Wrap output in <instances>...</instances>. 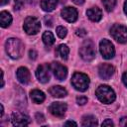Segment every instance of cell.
I'll return each instance as SVG.
<instances>
[{"label": "cell", "mask_w": 127, "mask_h": 127, "mask_svg": "<svg viewBox=\"0 0 127 127\" xmlns=\"http://www.w3.org/2000/svg\"><path fill=\"white\" fill-rule=\"evenodd\" d=\"M123 10H124V13L127 15V0L124 2V6H123Z\"/></svg>", "instance_id": "35"}, {"label": "cell", "mask_w": 127, "mask_h": 127, "mask_svg": "<svg viewBox=\"0 0 127 127\" xmlns=\"http://www.w3.org/2000/svg\"><path fill=\"white\" fill-rule=\"evenodd\" d=\"M42 39H43L44 44H45L46 46H48V47H50V46L54 45V43H55V37H54L53 33H52V32H50V31L45 32V33L43 34Z\"/></svg>", "instance_id": "22"}, {"label": "cell", "mask_w": 127, "mask_h": 127, "mask_svg": "<svg viewBox=\"0 0 127 127\" xmlns=\"http://www.w3.org/2000/svg\"><path fill=\"white\" fill-rule=\"evenodd\" d=\"M89 77L82 72H74L71 77V84L78 91H85L89 86Z\"/></svg>", "instance_id": "4"}, {"label": "cell", "mask_w": 127, "mask_h": 127, "mask_svg": "<svg viewBox=\"0 0 127 127\" xmlns=\"http://www.w3.org/2000/svg\"><path fill=\"white\" fill-rule=\"evenodd\" d=\"M79 55L81 59L85 62L92 61L96 56V51L93 42L90 40H85L79 48Z\"/></svg>", "instance_id": "3"}, {"label": "cell", "mask_w": 127, "mask_h": 127, "mask_svg": "<svg viewBox=\"0 0 127 127\" xmlns=\"http://www.w3.org/2000/svg\"><path fill=\"white\" fill-rule=\"evenodd\" d=\"M95 95L98 98V100L104 104H110L116 98V94L114 90L109 85H105V84L99 85L97 87V89L95 90Z\"/></svg>", "instance_id": "2"}, {"label": "cell", "mask_w": 127, "mask_h": 127, "mask_svg": "<svg viewBox=\"0 0 127 127\" xmlns=\"http://www.w3.org/2000/svg\"><path fill=\"white\" fill-rule=\"evenodd\" d=\"M12 23V16L7 11H2L0 13V25L2 28H7Z\"/></svg>", "instance_id": "17"}, {"label": "cell", "mask_w": 127, "mask_h": 127, "mask_svg": "<svg viewBox=\"0 0 127 127\" xmlns=\"http://www.w3.org/2000/svg\"><path fill=\"white\" fill-rule=\"evenodd\" d=\"M5 50H6L7 55L11 59L17 60V59H20L24 53V45L19 39L10 38L6 41Z\"/></svg>", "instance_id": "1"}, {"label": "cell", "mask_w": 127, "mask_h": 127, "mask_svg": "<svg viewBox=\"0 0 127 127\" xmlns=\"http://www.w3.org/2000/svg\"><path fill=\"white\" fill-rule=\"evenodd\" d=\"M88 19L92 22H98L102 18V12L98 7H91L86 11Z\"/></svg>", "instance_id": "15"}, {"label": "cell", "mask_w": 127, "mask_h": 127, "mask_svg": "<svg viewBox=\"0 0 127 127\" xmlns=\"http://www.w3.org/2000/svg\"><path fill=\"white\" fill-rule=\"evenodd\" d=\"M23 6V2L22 0H15V5H14V9L15 10H20Z\"/></svg>", "instance_id": "26"}, {"label": "cell", "mask_w": 127, "mask_h": 127, "mask_svg": "<svg viewBox=\"0 0 127 127\" xmlns=\"http://www.w3.org/2000/svg\"><path fill=\"white\" fill-rule=\"evenodd\" d=\"M76 103L78 105H84L85 103H87V98L85 96H77L76 97Z\"/></svg>", "instance_id": "25"}, {"label": "cell", "mask_w": 127, "mask_h": 127, "mask_svg": "<svg viewBox=\"0 0 127 127\" xmlns=\"http://www.w3.org/2000/svg\"><path fill=\"white\" fill-rule=\"evenodd\" d=\"M67 109V105L64 102H53L50 107H49V111L57 117H62L64 115L65 111Z\"/></svg>", "instance_id": "11"}, {"label": "cell", "mask_w": 127, "mask_h": 127, "mask_svg": "<svg viewBox=\"0 0 127 127\" xmlns=\"http://www.w3.org/2000/svg\"><path fill=\"white\" fill-rule=\"evenodd\" d=\"M110 35L116 42L120 44L127 43V28L123 25L114 24L110 28Z\"/></svg>", "instance_id": "5"}, {"label": "cell", "mask_w": 127, "mask_h": 127, "mask_svg": "<svg viewBox=\"0 0 127 127\" xmlns=\"http://www.w3.org/2000/svg\"><path fill=\"white\" fill-rule=\"evenodd\" d=\"M29 57H30V59H32V60H36V58H37V52L34 51V50H31V51L29 52Z\"/></svg>", "instance_id": "29"}, {"label": "cell", "mask_w": 127, "mask_h": 127, "mask_svg": "<svg viewBox=\"0 0 127 127\" xmlns=\"http://www.w3.org/2000/svg\"><path fill=\"white\" fill-rule=\"evenodd\" d=\"M81 125L82 126H96L97 120L93 115H85L82 117Z\"/></svg>", "instance_id": "21"}, {"label": "cell", "mask_w": 127, "mask_h": 127, "mask_svg": "<svg viewBox=\"0 0 127 127\" xmlns=\"http://www.w3.org/2000/svg\"><path fill=\"white\" fill-rule=\"evenodd\" d=\"M61 15L65 21H67L69 23L75 22L77 20V16H78L76 9L73 8V7H65V8H64L62 10V12H61Z\"/></svg>", "instance_id": "12"}, {"label": "cell", "mask_w": 127, "mask_h": 127, "mask_svg": "<svg viewBox=\"0 0 127 127\" xmlns=\"http://www.w3.org/2000/svg\"><path fill=\"white\" fill-rule=\"evenodd\" d=\"M57 55L63 59V60H66L67 57H68V54H69V49L68 47L65 45V44H62L60 45L58 48H57V51H56Z\"/></svg>", "instance_id": "20"}, {"label": "cell", "mask_w": 127, "mask_h": 127, "mask_svg": "<svg viewBox=\"0 0 127 127\" xmlns=\"http://www.w3.org/2000/svg\"><path fill=\"white\" fill-rule=\"evenodd\" d=\"M51 69L56 78L59 80H64L67 75V68L60 63H53L51 64Z\"/></svg>", "instance_id": "10"}, {"label": "cell", "mask_w": 127, "mask_h": 127, "mask_svg": "<svg viewBox=\"0 0 127 127\" xmlns=\"http://www.w3.org/2000/svg\"><path fill=\"white\" fill-rule=\"evenodd\" d=\"M9 1H10V0H0V5H1V6H4V5L8 4Z\"/></svg>", "instance_id": "34"}, {"label": "cell", "mask_w": 127, "mask_h": 127, "mask_svg": "<svg viewBox=\"0 0 127 127\" xmlns=\"http://www.w3.org/2000/svg\"><path fill=\"white\" fill-rule=\"evenodd\" d=\"M99 51L103 59L105 60H110L115 56V49L113 44L106 39H103L99 43Z\"/></svg>", "instance_id": "7"}, {"label": "cell", "mask_w": 127, "mask_h": 127, "mask_svg": "<svg viewBox=\"0 0 127 127\" xmlns=\"http://www.w3.org/2000/svg\"><path fill=\"white\" fill-rule=\"evenodd\" d=\"M114 66L109 64H101L98 67V74L102 79H109L114 73Z\"/></svg>", "instance_id": "13"}, {"label": "cell", "mask_w": 127, "mask_h": 127, "mask_svg": "<svg viewBox=\"0 0 127 127\" xmlns=\"http://www.w3.org/2000/svg\"><path fill=\"white\" fill-rule=\"evenodd\" d=\"M30 97L35 103H42L46 98L45 93L39 89H33L30 92Z\"/></svg>", "instance_id": "18"}, {"label": "cell", "mask_w": 127, "mask_h": 127, "mask_svg": "<svg viewBox=\"0 0 127 127\" xmlns=\"http://www.w3.org/2000/svg\"><path fill=\"white\" fill-rule=\"evenodd\" d=\"M49 92L52 96L54 97H58V98H62V97H64L66 96L67 94V91L64 87L61 86V85H55V86H52L50 89H49Z\"/></svg>", "instance_id": "16"}, {"label": "cell", "mask_w": 127, "mask_h": 127, "mask_svg": "<svg viewBox=\"0 0 127 127\" xmlns=\"http://www.w3.org/2000/svg\"><path fill=\"white\" fill-rule=\"evenodd\" d=\"M0 106H1V113H0V116L2 117V116H3V112H4V109H3V105H2V104H0Z\"/></svg>", "instance_id": "36"}, {"label": "cell", "mask_w": 127, "mask_h": 127, "mask_svg": "<svg viewBox=\"0 0 127 127\" xmlns=\"http://www.w3.org/2000/svg\"><path fill=\"white\" fill-rule=\"evenodd\" d=\"M51 65L48 64H41L37 67L36 70V76L38 78V80L42 83H47L49 82L50 78H51Z\"/></svg>", "instance_id": "8"}, {"label": "cell", "mask_w": 127, "mask_h": 127, "mask_svg": "<svg viewBox=\"0 0 127 127\" xmlns=\"http://www.w3.org/2000/svg\"><path fill=\"white\" fill-rule=\"evenodd\" d=\"M56 32H57L58 37L61 38V39H64V38L66 36V34H67V30H66V28L64 27V26H58Z\"/></svg>", "instance_id": "24"}, {"label": "cell", "mask_w": 127, "mask_h": 127, "mask_svg": "<svg viewBox=\"0 0 127 127\" xmlns=\"http://www.w3.org/2000/svg\"><path fill=\"white\" fill-rule=\"evenodd\" d=\"M122 81H123L124 85L127 87V71H125L123 73V75H122Z\"/></svg>", "instance_id": "30"}, {"label": "cell", "mask_w": 127, "mask_h": 127, "mask_svg": "<svg viewBox=\"0 0 127 127\" xmlns=\"http://www.w3.org/2000/svg\"><path fill=\"white\" fill-rule=\"evenodd\" d=\"M64 125H65V126H68V125H69V126H77V124H76L74 121H66V122L64 123Z\"/></svg>", "instance_id": "31"}, {"label": "cell", "mask_w": 127, "mask_h": 127, "mask_svg": "<svg viewBox=\"0 0 127 127\" xmlns=\"http://www.w3.org/2000/svg\"><path fill=\"white\" fill-rule=\"evenodd\" d=\"M75 34H76L77 36H79V37H83V36L86 35V31H85L84 29H77L76 32H75Z\"/></svg>", "instance_id": "28"}, {"label": "cell", "mask_w": 127, "mask_h": 127, "mask_svg": "<svg viewBox=\"0 0 127 127\" xmlns=\"http://www.w3.org/2000/svg\"><path fill=\"white\" fill-rule=\"evenodd\" d=\"M23 28L28 35H36L40 32L41 23L36 17L28 16L24 21Z\"/></svg>", "instance_id": "6"}, {"label": "cell", "mask_w": 127, "mask_h": 127, "mask_svg": "<svg viewBox=\"0 0 127 127\" xmlns=\"http://www.w3.org/2000/svg\"><path fill=\"white\" fill-rule=\"evenodd\" d=\"M16 76H17V79L19 80V82H21L22 84H27L30 79H31V74H30V71L27 67L25 66H20L17 71H16Z\"/></svg>", "instance_id": "14"}, {"label": "cell", "mask_w": 127, "mask_h": 127, "mask_svg": "<svg viewBox=\"0 0 127 127\" xmlns=\"http://www.w3.org/2000/svg\"><path fill=\"white\" fill-rule=\"evenodd\" d=\"M102 4L107 12H111L116 5V0H102Z\"/></svg>", "instance_id": "23"}, {"label": "cell", "mask_w": 127, "mask_h": 127, "mask_svg": "<svg viewBox=\"0 0 127 127\" xmlns=\"http://www.w3.org/2000/svg\"><path fill=\"white\" fill-rule=\"evenodd\" d=\"M72 1H73V3L76 4V5H81V4L84 3L85 0H72Z\"/></svg>", "instance_id": "32"}, {"label": "cell", "mask_w": 127, "mask_h": 127, "mask_svg": "<svg viewBox=\"0 0 127 127\" xmlns=\"http://www.w3.org/2000/svg\"><path fill=\"white\" fill-rule=\"evenodd\" d=\"M3 85H4V73L1 70V87H3Z\"/></svg>", "instance_id": "33"}, {"label": "cell", "mask_w": 127, "mask_h": 127, "mask_svg": "<svg viewBox=\"0 0 127 127\" xmlns=\"http://www.w3.org/2000/svg\"><path fill=\"white\" fill-rule=\"evenodd\" d=\"M58 4V0H41V8L46 12L53 11Z\"/></svg>", "instance_id": "19"}, {"label": "cell", "mask_w": 127, "mask_h": 127, "mask_svg": "<svg viewBox=\"0 0 127 127\" xmlns=\"http://www.w3.org/2000/svg\"><path fill=\"white\" fill-rule=\"evenodd\" d=\"M11 122L14 126H26L30 123V117L22 112H13L11 115Z\"/></svg>", "instance_id": "9"}, {"label": "cell", "mask_w": 127, "mask_h": 127, "mask_svg": "<svg viewBox=\"0 0 127 127\" xmlns=\"http://www.w3.org/2000/svg\"><path fill=\"white\" fill-rule=\"evenodd\" d=\"M101 125H102V126H114V123H113V121H112L111 119H105V120L102 122Z\"/></svg>", "instance_id": "27"}]
</instances>
